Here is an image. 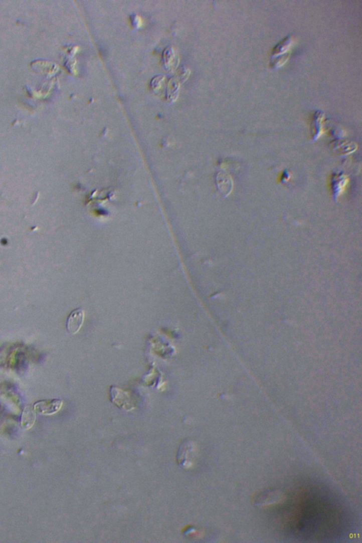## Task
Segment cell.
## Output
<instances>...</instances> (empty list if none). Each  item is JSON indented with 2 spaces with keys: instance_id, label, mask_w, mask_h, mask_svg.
I'll list each match as a JSON object with an SVG mask.
<instances>
[{
  "instance_id": "2",
  "label": "cell",
  "mask_w": 362,
  "mask_h": 543,
  "mask_svg": "<svg viewBox=\"0 0 362 543\" xmlns=\"http://www.w3.org/2000/svg\"><path fill=\"white\" fill-rule=\"evenodd\" d=\"M84 320V311L82 308H77L69 315L67 320V330L71 335H75L80 330Z\"/></svg>"
},
{
  "instance_id": "4",
  "label": "cell",
  "mask_w": 362,
  "mask_h": 543,
  "mask_svg": "<svg viewBox=\"0 0 362 543\" xmlns=\"http://www.w3.org/2000/svg\"><path fill=\"white\" fill-rule=\"evenodd\" d=\"M291 44H292V38H291V36H287L286 39L282 40L280 44L275 46V48L273 49V52H272V55H280L281 53H284V52H287L290 47Z\"/></svg>"
},
{
  "instance_id": "3",
  "label": "cell",
  "mask_w": 362,
  "mask_h": 543,
  "mask_svg": "<svg viewBox=\"0 0 362 543\" xmlns=\"http://www.w3.org/2000/svg\"><path fill=\"white\" fill-rule=\"evenodd\" d=\"M36 420V410L34 406H28L24 410L22 415L21 425L23 428L30 429L34 425Z\"/></svg>"
},
{
  "instance_id": "1",
  "label": "cell",
  "mask_w": 362,
  "mask_h": 543,
  "mask_svg": "<svg viewBox=\"0 0 362 543\" xmlns=\"http://www.w3.org/2000/svg\"><path fill=\"white\" fill-rule=\"evenodd\" d=\"M63 406V401L60 399H47L38 401L34 404L36 412L42 415H53L58 413Z\"/></svg>"
}]
</instances>
